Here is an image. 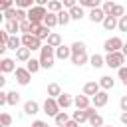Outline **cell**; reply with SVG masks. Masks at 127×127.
Here are the masks:
<instances>
[{"instance_id": "6da1fadb", "label": "cell", "mask_w": 127, "mask_h": 127, "mask_svg": "<svg viewBox=\"0 0 127 127\" xmlns=\"http://www.w3.org/2000/svg\"><path fill=\"white\" fill-rule=\"evenodd\" d=\"M71 64L73 65H83L87 60H89V56H87V46L83 44V42H73L71 46Z\"/></svg>"}, {"instance_id": "7a4b0ae2", "label": "cell", "mask_w": 127, "mask_h": 127, "mask_svg": "<svg viewBox=\"0 0 127 127\" xmlns=\"http://www.w3.org/2000/svg\"><path fill=\"white\" fill-rule=\"evenodd\" d=\"M54 60H56V50L52 46L44 44L42 50H40V64H42V67L44 69H52L54 67Z\"/></svg>"}, {"instance_id": "3957f363", "label": "cell", "mask_w": 127, "mask_h": 127, "mask_svg": "<svg viewBox=\"0 0 127 127\" xmlns=\"http://www.w3.org/2000/svg\"><path fill=\"white\" fill-rule=\"evenodd\" d=\"M46 16H48V10L44 6H34L32 10H28V22L30 24H44Z\"/></svg>"}, {"instance_id": "277c9868", "label": "cell", "mask_w": 127, "mask_h": 127, "mask_svg": "<svg viewBox=\"0 0 127 127\" xmlns=\"http://www.w3.org/2000/svg\"><path fill=\"white\" fill-rule=\"evenodd\" d=\"M123 62H125L123 52H115V54H107L105 56V65L111 67V69H121L123 67Z\"/></svg>"}, {"instance_id": "5b68a950", "label": "cell", "mask_w": 127, "mask_h": 127, "mask_svg": "<svg viewBox=\"0 0 127 127\" xmlns=\"http://www.w3.org/2000/svg\"><path fill=\"white\" fill-rule=\"evenodd\" d=\"M103 50L107 54H115V52H121L123 50V40L119 36H113V38H107L105 44H103Z\"/></svg>"}, {"instance_id": "8992f818", "label": "cell", "mask_w": 127, "mask_h": 127, "mask_svg": "<svg viewBox=\"0 0 127 127\" xmlns=\"http://www.w3.org/2000/svg\"><path fill=\"white\" fill-rule=\"evenodd\" d=\"M22 46L24 48H28V50H42V40L40 38H36V36H32V34H24L22 36Z\"/></svg>"}, {"instance_id": "52a82bcc", "label": "cell", "mask_w": 127, "mask_h": 127, "mask_svg": "<svg viewBox=\"0 0 127 127\" xmlns=\"http://www.w3.org/2000/svg\"><path fill=\"white\" fill-rule=\"evenodd\" d=\"M44 113L50 115V117H56V115L60 113L58 99H54V97H46V101H44Z\"/></svg>"}, {"instance_id": "ba28073f", "label": "cell", "mask_w": 127, "mask_h": 127, "mask_svg": "<svg viewBox=\"0 0 127 127\" xmlns=\"http://www.w3.org/2000/svg\"><path fill=\"white\" fill-rule=\"evenodd\" d=\"M14 75H16V81H18L20 85H28V83H30V79H32V73H30L26 67H16Z\"/></svg>"}, {"instance_id": "9c48e42d", "label": "cell", "mask_w": 127, "mask_h": 127, "mask_svg": "<svg viewBox=\"0 0 127 127\" xmlns=\"http://www.w3.org/2000/svg\"><path fill=\"white\" fill-rule=\"evenodd\" d=\"M101 91V87H99V81H87L85 85H83V95H91V97H95L97 93Z\"/></svg>"}, {"instance_id": "30bf717a", "label": "cell", "mask_w": 127, "mask_h": 127, "mask_svg": "<svg viewBox=\"0 0 127 127\" xmlns=\"http://www.w3.org/2000/svg\"><path fill=\"white\" fill-rule=\"evenodd\" d=\"M107 101H109V95H107V91H103V89H101L95 97H91V105H93V107H105Z\"/></svg>"}, {"instance_id": "8fae6325", "label": "cell", "mask_w": 127, "mask_h": 127, "mask_svg": "<svg viewBox=\"0 0 127 127\" xmlns=\"http://www.w3.org/2000/svg\"><path fill=\"white\" fill-rule=\"evenodd\" d=\"M89 20L93 22V24H103V20H105V12L101 10V8H95V10H89Z\"/></svg>"}, {"instance_id": "7c38bea8", "label": "cell", "mask_w": 127, "mask_h": 127, "mask_svg": "<svg viewBox=\"0 0 127 127\" xmlns=\"http://www.w3.org/2000/svg\"><path fill=\"white\" fill-rule=\"evenodd\" d=\"M56 58L58 60H71V48L69 46H65V44H62L60 48H56Z\"/></svg>"}, {"instance_id": "4fadbf2b", "label": "cell", "mask_w": 127, "mask_h": 127, "mask_svg": "<svg viewBox=\"0 0 127 127\" xmlns=\"http://www.w3.org/2000/svg\"><path fill=\"white\" fill-rule=\"evenodd\" d=\"M16 62L12 60V58H2V62H0V69H2V73H10V71H16V65H14Z\"/></svg>"}, {"instance_id": "5bb4252c", "label": "cell", "mask_w": 127, "mask_h": 127, "mask_svg": "<svg viewBox=\"0 0 127 127\" xmlns=\"http://www.w3.org/2000/svg\"><path fill=\"white\" fill-rule=\"evenodd\" d=\"M58 105H60V109H67V107L73 105V97H71L69 93H62V95L58 97Z\"/></svg>"}, {"instance_id": "9a60e30c", "label": "cell", "mask_w": 127, "mask_h": 127, "mask_svg": "<svg viewBox=\"0 0 127 127\" xmlns=\"http://www.w3.org/2000/svg\"><path fill=\"white\" fill-rule=\"evenodd\" d=\"M73 105H75L77 109H87V107H91L87 95H75V97H73Z\"/></svg>"}, {"instance_id": "2e32d148", "label": "cell", "mask_w": 127, "mask_h": 127, "mask_svg": "<svg viewBox=\"0 0 127 127\" xmlns=\"http://www.w3.org/2000/svg\"><path fill=\"white\" fill-rule=\"evenodd\" d=\"M24 113H26V115H36V113H40V105H38V101H34V99L26 101V103H24Z\"/></svg>"}, {"instance_id": "e0dca14e", "label": "cell", "mask_w": 127, "mask_h": 127, "mask_svg": "<svg viewBox=\"0 0 127 127\" xmlns=\"http://www.w3.org/2000/svg\"><path fill=\"white\" fill-rule=\"evenodd\" d=\"M113 85H115V79H113L111 75H103V77H99V87H101L103 91L113 89Z\"/></svg>"}, {"instance_id": "ac0fdd59", "label": "cell", "mask_w": 127, "mask_h": 127, "mask_svg": "<svg viewBox=\"0 0 127 127\" xmlns=\"http://www.w3.org/2000/svg\"><path fill=\"white\" fill-rule=\"evenodd\" d=\"M107 32H111V30H115L117 26H119V20L117 18H113V16H105V20H103V24H101Z\"/></svg>"}, {"instance_id": "d6986e66", "label": "cell", "mask_w": 127, "mask_h": 127, "mask_svg": "<svg viewBox=\"0 0 127 127\" xmlns=\"http://www.w3.org/2000/svg\"><path fill=\"white\" fill-rule=\"evenodd\" d=\"M46 44H48V46H52V48L56 50V48H60V46H62V36H60L58 32H52V34H50V38L46 40Z\"/></svg>"}, {"instance_id": "ffe728a7", "label": "cell", "mask_w": 127, "mask_h": 127, "mask_svg": "<svg viewBox=\"0 0 127 127\" xmlns=\"http://www.w3.org/2000/svg\"><path fill=\"white\" fill-rule=\"evenodd\" d=\"M30 54H32V50H28V48H24V46H22V48L16 52V60H18V62H26V64H28V62L32 60V58H30Z\"/></svg>"}, {"instance_id": "44dd1931", "label": "cell", "mask_w": 127, "mask_h": 127, "mask_svg": "<svg viewBox=\"0 0 127 127\" xmlns=\"http://www.w3.org/2000/svg\"><path fill=\"white\" fill-rule=\"evenodd\" d=\"M89 64H91V67L99 69V67H103V65H105V58H103L101 54H93V56L89 58Z\"/></svg>"}, {"instance_id": "7402d4cb", "label": "cell", "mask_w": 127, "mask_h": 127, "mask_svg": "<svg viewBox=\"0 0 127 127\" xmlns=\"http://www.w3.org/2000/svg\"><path fill=\"white\" fill-rule=\"evenodd\" d=\"M62 95V87H60V83H48V97H54V99H58Z\"/></svg>"}, {"instance_id": "603a6c76", "label": "cell", "mask_w": 127, "mask_h": 127, "mask_svg": "<svg viewBox=\"0 0 127 127\" xmlns=\"http://www.w3.org/2000/svg\"><path fill=\"white\" fill-rule=\"evenodd\" d=\"M62 10H64V2H60V0H50V2H48V12L60 14Z\"/></svg>"}, {"instance_id": "cb8c5ba5", "label": "cell", "mask_w": 127, "mask_h": 127, "mask_svg": "<svg viewBox=\"0 0 127 127\" xmlns=\"http://www.w3.org/2000/svg\"><path fill=\"white\" fill-rule=\"evenodd\" d=\"M54 119H56V127H65V125L69 123V115H67L65 111H60Z\"/></svg>"}, {"instance_id": "d4e9b609", "label": "cell", "mask_w": 127, "mask_h": 127, "mask_svg": "<svg viewBox=\"0 0 127 127\" xmlns=\"http://www.w3.org/2000/svg\"><path fill=\"white\" fill-rule=\"evenodd\" d=\"M44 26H46V28H50V30H52L54 26H60V24H58V14L48 12V16L44 18Z\"/></svg>"}, {"instance_id": "484cf974", "label": "cell", "mask_w": 127, "mask_h": 127, "mask_svg": "<svg viewBox=\"0 0 127 127\" xmlns=\"http://www.w3.org/2000/svg\"><path fill=\"white\" fill-rule=\"evenodd\" d=\"M71 119L77 121V123H85V121H89V115H87L85 109H77V111H73V117Z\"/></svg>"}, {"instance_id": "4316f807", "label": "cell", "mask_w": 127, "mask_h": 127, "mask_svg": "<svg viewBox=\"0 0 127 127\" xmlns=\"http://www.w3.org/2000/svg\"><path fill=\"white\" fill-rule=\"evenodd\" d=\"M10 36H16V32H20V22L18 20H12V22H6V28H4Z\"/></svg>"}, {"instance_id": "83f0119b", "label": "cell", "mask_w": 127, "mask_h": 127, "mask_svg": "<svg viewBox=\"0 0 127 127\" xmlns=\"http://www.w3.org/2000/svg\"><path fill=\"white\" fill-rule=\"evenodd\" d=\"M69 12V16H71V20H81L83 16H85V12H83V8L77 4L75 8H71V10H67Z\"/></svg>"}, {"instance_id": "f1b7e54d", "label": "cell", "mask_w": 127, "mask_h": 127, "mask_svg": "<svg viewBox=\"0 0 127 127\" xmlns=\"http://www.w3.org/2000/svg\"><path fill=\"white\" fill-rule=\"evenodd\" d=\"M69 22H71V16H69V12H67V10H62V12L58 14V24H60V26H67Z\"/></svg>"}, {"instance_id": "f546056e", "label": "cell", "mask_w": 127, "mask_h": 127, "mask_svg": "<svg viewBox=\"0 0 127 127\" xmlns=\"http://www.w3.org/2000/svg\"><path fill=\"white\" fill-rule=\"evenodd\" d=\"M20 48H22V38H18V36H10L8 50H14V52H18Z\"/></svg>"}, {"instance_id": "4dcf8cb0", "label": "cell", "mask_w": 127, "mask_h": 127, "mask_svg": "<svg viewBox=\"0 0 127 127\" xmlns=\"http://www.w3.org/2000/svg\"><path fill=\"white\" fill-rule=\"evenodd\" d=\"M26 69H28L30 73H36V71H40V69H42V64H40V60H34V58H32V60L26 64Z\"/></svg>"}, {"instance_id": "1f68e13d", "label": "cell", "mask_w": 127, "mask_h": 127, "mask_svg": "<svg viewBox=\"0 0 127 127\" xmlns=\"http://www.w3.org/2000/svg\"><path fill=\"white\" fill-rule=\"evenodd\" d=\"M79 6L81 8H89V10H95V8H101L99 0H79Z\"/></svg>"}, {"instance_id": "d6a6232c", "label": "cell", "mask_w": 127, "mask_h": 127, "mask_svg": "<svg viewBox=\"0 0 127 127\" xmlns=\"http://www.w3.org/2000/svg\"><path fill=\"white\" fill-rule=\"evenodd\" d=\"M87 123H89L91 127H103V125H105V123H103V117H101L99 113H95V115H91Z\"/></svg>"}, {"instance_id": "836d02e7", "label": "cell", "mask_w": 127, "mask_h": 127, "mask_svg": "<svg viewBox=\"0 0 127 127\" xmlns=\"http://www.w3.org/2000/svg\"><path fill=\"white\" fill-rule=\"evenodd\" d=\"M20 103V93L14 89V91H8V105H18Z\"/></svg>"}, {"instance_id": "e575fe53", "label": "cell", "mask_w": 127, "mask_h": 127, "mask_svg": "<svg viewBox=\"0 0 127 127\" xmlns=\"http://www.w3.org/2000/svg\"><path fill=\"white\" fill-rule=\"evenodd\" d=\"M113 8H115V2H111V0H107V2L101 4V10L105 12V16H111L113 14Z\"/></svg>"}, {"instance_id": "d590c367", "label": "cell", "mask_w": 127, "mask_h": 127, "mask_svg": "<svg viewBox=\"0 0 127 127\" xmlns=\"http://www.w3.org/2000/svg\"><path fill=\"white\" fill-rule=\"evenodd\" d=\"M8 42H10V34L6 30H0V48H8Z\"/></svg>"}, {"instance_id": "8d00e7d4", "label": "cell", "mask_w": 127, "mask_h": 127, "mask_svg": "<svg viewBox=\"0 0 127 127\" xmlns=\"http://www.w3.org/2000/svg\"><path fill=\"white\" fill-rule=\"evenodd\" d=\"M111 16H113V18H117V20H119V18H123V16H125V8H123L121 4H115V8H113V14H111Z\"/></svg>"}, {"instance_id": "74e56055", "label": "cell", "mask_w": 127, "mask_h": 127, "mask_svg": "<svg viewBox=\"0 0 127 127\" xmlns=\"http://www.w3.org/2000/svg\"><path fill=\"white\" fill-rule=\"evenodd\" d=\"M4 14V18H6V22H12V20H16V14H18V8H10V10H6V12H2Z\"/></svg>"}, {"instance_id": "f35d334b", "label": "cell", "mask_w": 127, "mask_h": 127, "mask_svg": "<svg viewBox=\"0 0 127 127\" xmlns=\"http://www.w3.org/2000/svg\"><path fill=\"white\" fill-rule=\"evenodd\" d=\"M0 123H2V127H8V125H12V115L4 111V113L0 115Z\"/></svg>"}, {"instance_id": "ab89813d", "label": "cell", "mask_w": 127, "mask_h": 127, "mask_svg": "<svg viewBox=\"0 0 127 127\" xmlns=\"http://www.w3.org/2000/svg\"><path fill=\"white\" fill-rule=\"evenodd\" d=\"M14 0H4V2H0V10L2 12H6V10H10V8H14Z\"/></svg>"}, {"instance_id": "60d3db41", "label": "cell", "mask_w": 127, "mask_h": 127, "mask_svg": "<svg viewBox=\"0 0 127 127\" xmlns=\"http://www.w3.org/2000/svg\"><path fill=\"white\" fill-rule=\"evenodd\" d=\"M30 30H32V24L26 20V22H20V32H22V36L24 34H30Z\"/></svg>"}, {"instance_id": "b9f144b4", "label": "cell", "mask_w": 127, "mask_h": 127, "mask_svg": "<svg viewBox=\"0 0 127 127\" xmlns=\"http://www.w3.org/2000/svg\"><path fill=\"white\" fill-rule=\"evenodd\" d=\"M117 75H119V79L123 81V85H127V67L123 65L121 69H117Z\"/></svg>"}, {"instance_id": "7bdbcfd3", "label": "cell", "mask_w": 127, "mask_h": 127, "mask_svg": "<svg viewBox=\"0 0 127 127\" xmlns=\"http://www.w3.org/2000/svg\"><path fill=\"white\" fill-rule=\"evenodd\" d=\"M119 32H127V16H123V18H119Z\"/></svg>"}, {"instance_id": "ee69618b", "label": "cell", "mask_w": 127, "mask_h": 127, "mask_svg": "<svg viewBox=\"0 0 127 127\" xmlns=\"http://www.w3.org/2000/svg\"><path fill=\"white\" fill-rule=\"evenodd\" d=\"M119 107H121L123 113H127V95H123V97L119 99Z\"/></svg>"}, {"instance_id": "f6af8a7d", "label": "cell", "mask_w": 127, "mask_h": 127, "mask_svg": "<svg viewBox=\"0 0 127 127\" xmlns=\"http://www.w3.org/2000/svg\"><path fill=\"white\" fill-rule=\"evenodd\" d=\"M0 105H8V91H0Z\"/></svg>"}, {"instance_id": "bcb514c9", "label": "cell", "mask_w": 127, "mask_h": 127, "mask_svg": "<svg viewBox=\"0 0 127 127\" xmlns=\"http://www.w3.org/2000/svg\"><path fill=\"white\" fill-rule=\"evenodd\" d=\"M64 6H65L67 10H71V8H75L77 4H75V0H64Z\"/></svg>"}, {"instance_id": "7dc6e473", "label": "cell", "mask_w": 127, "mask_h": 127, "mask_svg": "<svg viewBox=\"0 0 127 127\" xmlns=\"http://www.w3.org/2000/svg\"><path fill=\"white\" fill-rule=\"evenodd\" d=\"M32 127H50L46 121H42V119H36L34 123H32Z\"/></svg>"}, {"instance_id": "c3c4849f", "label": "cell", "mask_w": 127, "mask_h": 127, "mask_svg": "<svg viewBox=\"0 0 127 127\" xmlns=\"http://www.w3.org/2000/svg\"><path fill=\"white\" fill-rule=\"evenodd\" d=\"M119 119H121V123H123V125H127V113H121V115H119Z\"/></svg>"}, {"instance_id": "681fc988", "label": "cell", "mask_w": 127, "mask_h": 127, "mask_svg": "<svg viewBox=\"0 0 127 127\" xmlns=\"http://www.w3.org/2000/svg\"><path fill=\"white\" fill-rule=\"evenodd\" d=\"M4 85H6V77H4V75H0V87H4Z\"/></svg>"}, {"instance_id": "f907efd6", "label": "cell", "mask_w": 127, "mask_h": 127, "mask_svg": "<svg viewBox=\"0 0 127 127\" xmlns=\"http://www.w3.org/2000/svg\"><path fill=\"white\" fill-rule=\"evenodd\" d=\"M121 52H123V56L127 58V44H123V50H121Z\"/></svg>"}, {"instance_id": "816d5d0a", "label": "cell", "mask_w": 127, "mask_h": 127, "mask_svg": "<svg viewBox=\"0 0 127 127\" xmlns=\"http://www.w3.org/2000/svg\"><path fill=\"white\" fill-rule=\"evenodd\" d=\"M103 127H113V125H103Z\"/></svg>"}]
</instances>
